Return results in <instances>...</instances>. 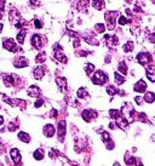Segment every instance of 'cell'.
Instances as JSON below:
<instances>
[{
  "label": "cell",
  "mask_w": 155,
  "mask_h": 166,
  "mask_svg": "<svg viewBox=\"0 0 155 166\" xmlns=\"http://www.w3.org/2000/svg\"><path fill=\"white\" fill-rule=\"evenodd\" d=\"M92 80H94V83H95L96 85H103V84L108 80V77H107V74H106L104 72L97 71V72L94 74V77H92Z\"/></svg>",
  "instance_id": "2"
},
{
  "label": "cell",
  "mask_w": 155,
  "mask_h": 166,
  "mask_svg": "<svg viewBox=\"0 0 155 166\" xmlns=\"http://www.w3.org/2000/svg\"><path fill=\"white\" fill-rule=\"evenodd\" d=\"M10 154H11V158H12V160H13V162H16V164H21V154H19V152H18V149H16V148H12L11 150H10Z\"/></svg>",
  "instance_id": "15"
},
{
  "label": "cell",
  "mask_w": 155,
  "mask_h": 166,
  "mask_svg": "<svg viewBox=\"0 0 155 166\" xmlns=\"http://www.w3.org/2000/svg\"><path fill=\"white\" fill-rule=\"evenodd\" d=\"M115 120H116L118 127H120V128H122V130H126L127 126H129V124H130V121H129L127 119H125L124 116H121V114H120L118 118H115Z\"/></svg>",
  "instance_id": "6"
},
{
  "label": "cell",
  "mask_w": 155,
  "mask_h": 166,
  "mask_svg": "<svg viewBox=\"0 0 155 166\" xmlns=\"http://www.w3.org/2000/svg\"><path fill=\"white\" fill-rule=\"evenodd\" d=\"M95 29H96V32L97 33H104V30H106V27H104V24H102V23H97L96 26H95Z\"/></svg>",
  "instance_id": "33"
},
{
  "label": "cell",
  "mask_w": 155,
  "mask_h": 166,
  "mask_svg": "<svg viewBox=\"0 0 155 166\" xmlns=\"http://www.w3.org/2000/svg\"><path fill=\"white\" fill-rule=\"evenodd\" d=\"M144 99L148 103H153L155 101V93L154 92H147L145 96H144Z\"/></svg>",
  "instance_id": "23"
},
{
  "label": "cell",
  "mask_w": 155,
  "mask_h": 166,
  "mask_svg": "<svg viewBox=\"0 0 155 166\" xmlns=\"http://www.w3.org/2000/svg\"><path fill=\"white\" fill-rule=\"evenodd\" d=\"M51 116H57V110H52V113H51Z\"/></svg>",
  "instance_id": "50"
},
{
  "label": "cell",
  "mask_w": 155,
  "mask_h": 166,
  "mask_svg": "<svg viewBox=\"0 0 155 166\" xmlns=\"http://www.w3.org/2000/svg\"><path fill=\"white\" fill-rule=\"evenodd\" d=\"M136 58H137L138 63L142 64V65H147L148 63L151 62V56H150L149 53H145V52H143V53H138Z\"/></svg>",
  "instance_id": "3"
},
{
  "label": "cell",
  "mask_w": 155,
  "mask_h": 166,
  "mask_svg": "<svg viewBox=\"0 0 155 166\" xmlns=\"http://www.w3.org/2000/svg\"><path fill=\"white\" fill-rule=\"evenodd\" d=\"M59 154H61V153H59L58 150H56V149H52V150L50 152V156H51V158H53V159H55L57 155H59Z\"/></svg>",
  "instance_id": "39"
},
{
  "label": "cell",
  "mask_w": 155,
  "mask_h": 166,
  "mask_svg": "<svg viewBox=\"0 0 155 166\" xmlns=\"http://www.w3.org/2000/svg\"><path fill=\"white\" fill-rule=\"evenodd\" d=\"M15 128H17V125H15L13 122H11V124L9 125V130H10V131H15Z\"/></svg>",
  "instance_id": "44"
},
{
  "label": "cell",
  "mask_w": 155,
  "mask_h": 166,
  "mask_svg": "<svg viewBox=\"0 0 155 166\" xmlns=\"http://www.w3.org/2000/svg\"><path fill=\"white\" fill-rule=\"evenodd\" d=\"M115 83H116L118 85H121V84L125 83V78L121 77L119 73H115Z\"/></svg>",
  "instance_id": "32"
},
{
  "label": "cell",
  "mask_w": 155,
  "mask_h": 166,
  "mask_svg": "<svg viewBox=\"0 0 155 166\" xmlns=\"http://www.w3.org/2000/svg\"><path fill=\"white\" fill-rule=\"evenodd\" d=\"M3 46H4V49H6V50H9L11 52L17 51V46H16V43H15L13 39H6V40H4Z\"/></svg>",
  "instance_id": "5"
},
{
  "label": "cell",
  "mask_w": 155,
  "mask_h": 166,
  "mask_svg": "<svg viewBox=\"0 0 155 166\" xmlns=\"http://www.w3.org/2000/svg\"><path fill=\"white\" fill-rule=\"evenodd\" d=\"M27 93H28V96H30V97H39V96H40V90H39L37 86H30V87L27 90Z\"/></svg>",
  "instance_id": "18"
},
{
  "label": "cell",
  "mask_w": 155,
  "mask_h": 166,
  "mask_svg": "<svg viewBox=\"0 0 155 166\" xmlns=\"http://www.w3.org/2000/svg\"><path fill=\"white\" fill-rule=\"evenodd\" d=\"M32 45L34 46V49H41L43 47V38L39 34H33L32 37Z\"/></svg>",
  "instance_id": "7"
},
{
  "label": "cell",
  "mask_w": 155,
  "mask_h": 166,
  "mask_svg": "<svg viewBox=\"0 0 155 166\" xmlns=\"http://www.w3.org/2000/svg\"><path fill=\"white\" fill-rule=\"evenodd\" d=\"M66 136V121H59L58 124V138L59 141H63Z\"/></svg>",
  "instance_id": "8"
},
{
  "label": "cell",
  "mask_w": 155,
  "mask_h": 166,
  "mask_svg": "<svg viewBox=\"0 0 155 166\" xmlns=\"http://www.w3.org/2000/svg\"><path fill=\"white\" fill-rule=\"evenodd\" d=\"M34 159L35 160H38V161H40V160H43L44 159V150L43 149H38V150H35L34 152Z\"/></svg>",
  "instance_id": "27"
},
{
  "label": "cell",
  "mask_w": 155,
  "mask_h": 166,
  "mask_svg": "<svg viewBox=\"0 0 155 166\" xmlns=\"http://www.w3.org/2000/svg\"><path fill=\"white\" fill-rule=\"evenodd\" d=\"M3 122H4V118L0 115V125H3Z\"/></svg>",
  "instance_id": "51"
},
{
  "label": "cell",
  "mask_w": 155,
  "mask_h": 166,
  "mask_svg": "<svg viewBox=\"0 0 155 166\" xmlns=\"http://www.w3.org/2000/svg\"><path fill=\"white\" fill-rule=\"evenodd\" d=\"M3 101L6 102L7 104L12 106V107H17L19 104V102H21V101H18V99H11V98H9L6 95H3Z\"/></svg>",
  "instance_id": "19"
},
{
  "label": "cell",
  "mask_w": 155,
  "mask_h": 166,
  "mask_svg": "<svg viewBox=\"0 0 155 166\" xmlns=\"http://www.w3.org/2000/svg\"><path fill=\"white\" fill-rule=\"evenodd\" d=\"M3 28H4V24H1V23H0V32L3 30Z\"/></svg>",
  "instance_id": "53"
},
{
  "label": "cell",
  "mask_w": 155,
  "mask_h": 166,
  "mask_svg": "<svg viewBox=\"0 0 155 166\" xmlns=\"http://www.w3.org/2000/svg\"><path fill=\"white\" fill-rule=\"evenodd\" d=\"M28 61L24 58V57H19L18 59H16L15 61V63H13V65L16 68H23V67H28Z\"/></svg>",
  "instance_id": "17"
},
{
  "label": "cell",
  "mask_w": 155,
  "mask_h": 166,
  "mask_svg": "<svg viewBox=\"0 0 155 166\" xmlns=\"http://www.w3.org/2000/svg\"><path fill=\"white\" fill-rule=\"evenodd\" d=\"M94 71H95V65L94 64H86L85 65V72H86V74L91 75L92 73H94Z\"/></svg>",
  "instance_id": "31"
},
{
  "label": "cell",
  "mask_w": 155,
  "mask_h": 166,
  "mask_svg": "<svg viewBox=\"0 0 155 166\" xmlns=\"http://www.w3.org/2000/svg\"><path fill=\"white\" fill-rule=\"evenodd\" d=\"M147 77L151 83H155V65H148L147 67Z\"/></svg>",
  "instance_id": "14"
},
{
  "label": "cell",
  "mask_w": 155,
  "mask_h": 166,
  "mask_svg": "<svg viewBox=\"0 0 155 166\" xmlns=\"http://www.w3.org/2000/svg\"><path fill=\"white\" fill-rule=\"evenodd\" d=\"M115 17H116L115 12L109 11V12L106 14V20L108 22V29H110V30H113L115 28Z\"/></svg>",
  "instance_id": "4"
},
{
  "label": "cell",
  "mask_w": 155,
  "mask_h": 166,
  "mask_svg": "<svg viewBox=\"0 0 155 166\" xmlns=\"http://www.w3.org/2000/svg\"><path fill=\"white\" fill-rule=\"evenodd\" d=\"M85 40H86V41H88V43H91V44H94V45H98V41H97V40H95V39H88V38H85Z\"/></svg>",
  "instance_id": "42"
},
{
  "label": "cell",
  "mask_w": 155,
  "mask_h": 166,
  "mask_svg": "<svg viewBox=\"0 0 155 166\" xmlns=\"http://www.w3.org/2000/svg\"><path fill=\"white\" fill-rule=\"evenodd\" d=\"M97 116V113L95 112V110H84L82 112V119L85 120V121H90L92 118H96Z\"/></svg>",
  "instance_id": "13"
},
{
  "label": "cell",
  "mask_w": 155,
  "mask_h": 166,
  "mask_svg": "<svg viewBox=\"0 0 155 166\" xmlns=\"http://www.w3.org/2000/svg\"><path fill=\"white\" fill-rule=\"evenodd\" d=\"M34 26H35V28H38V29L43 28V24H41V22H40L39 20H35V21H34Z\"/></svg>",
  "instance_id": "41"
},
{
  "label": "cell",
  "mask_w": 155,
  "mask_h": 166,
  "mask_svg": "<svg viewBox=\"0 0 155 166\" xmlns=\"http://www.w3.org/2000/svg\"><path fill=\"white\" fill-rule=\"evenodd\" d=\"M94 8L96 10H102L104 8V0H94Z\"/></svg>",
  "instance_id": "25"
},
{
  "label": "cell",
  "mask_w": 155,
  "mask_h": 166,
  "mask_svg": "<svg viewBox=\"0 0 155 166\" xmlns=\"http://www.w3.org/2000/svg\"><path fill=\"white\" fill-rule=\"evenodd\" d=\"M149 40H150V43L155 44V33H154V34H151V35L149 37Z\"/></svg>",
  "instance_id": "46"
},
{
  "label": "cell",
  "mask_w": 155,
  "mask_h": 166,
  "mask_svg": "<svg viewBox=\"0 0 155 166\" xmlns=\"http://www.w3.org/2000/svg\"><path fill=\"white\" fill-rule=\"evenodd\" d=\"M87 96V92H86V89H84V87H81V89H79L78 90V97L79 98H85Z\"/></svg>",
  "instance_id": "34"
},
{
  "label": "cell",
  "mask_w": 155,
  "mask_h": 166,
  "mask_svg": "<svg viewBox=\"0 0 155 166\" xmlns=\"http://www.w3.org/2000/svg\"><path fill=\"white\" fill-rule=\"evenodd\" d=\"M56 83H57V86H58L59 91L63 92V91L67 90V80H66V78L58 77V78H56Z\"/></svg>",
  "instance_id": "11"
},
{
  "label": "cell",
  "mask_w": 155,
  "mask_h": 166,
  "mask_svg": "<svg viewBox=\"0 0 155 166\" xmlns=\"http://www.w3.org/2000/svg\"><path fill=\"white\" fill-rule=\"evenodd\" d=\"M118 21H119V24H127L129 23V20L126 17H124V16H120Z\"/></svg>",
  "instance_id": "38"
},
{
  "label": "cell",
  "mask_w": 155,
  "mask_h": 166,
  "mask_svg": "<svg viewBox=\"0 0 155 166\" xmlns=\"http://www.w3.org/2000/svg\"><path fill=\"white\" fill-rule=\"evenodd\" d=\"M106 39H108V40H109V41H108V44H109V45L116 46V45L119 44V39H118V37H115V35H114V37H112V38H110L109 35H106Z\"/></svg>",
  "instance_id": "26"
},
{
  "label": "cell",
  "mask_w": 155,
  "mask_h": 166,
  "mask_svg": "<svg viewBox=\"0 0 155 166\" xmlns=\"http://www.w3.org/2000/svg\"><path fill=\"white\" fill-rule=\"evenodd\" d=\"M126 159H127V158H126ZM135 160H136L135 158H131V159H127V160H126V162H127V164H132V165H135V164H137Z\"/></svg>",
  "instance_id": "45"
},
{
  "label": "cell",
  "mask_w": 155,
  "mask_h": 166,
  "mask_svg": "<svg viewBox=\"0 0 155 166\" xmlns=\"http://www.w3.org/2000/svg\"><path fill=\"white\" fill-rule=\"evenodd\" d=\"M55 134H56V128L53 127V125H51V124L45 125V127H44V135L46 137H53Z\"/></svg>",
  "instance_id": "10"
},
{
  "label": "cell",
  "mask_w": 155,
  "mask_h": 166,
  "mask_svg": "<svg viewBox=\"0 0 155 166\" xmlns=\"http://www.w3.org/2000/svg\"><path fill=\"white\" fill-rule=\"evenodd\" d=\"M3 18V15H1V12H0V20H1Z\"/></svg>",
  "instance_id": "54"
},
{
  "label": "cell",
  "mask_w": 155,
  "mask_h": 166,
  "mask_svg": "<svg viewBox=\"0 0 155 166\" xmlns=\"http://www.w3.org/2000/svg\"><path fill=\"white\" fill-rule=\"evenodd\" d=\"M53 57L57 61H59L61 63H67L68 62V58L66 57V55L63 53V50H62V47L58 44H56L53 46Z\"/></svg>",
  "instance_id": "1"
},
{
  "label": "cell",
  "mask_w": 155,
  "mask_h": 166,
  "mask_svg": "<svg viewBox=\"0 0 155 166\" xmlns=\"http://www.w3.org/2000/svg\"><path fill=\"white\" fill-rule=\"evenodd\" d=\"M87 8H88V0H81V2H79V4H78V10L79 11L86 12Z\"/></svg>",
  "instance_id": "22"
},
{
  "label": "cell",
  "mask_w": 155,
  "mask_h": 166,
  "mask_svg": "<svg viewBox=\"0 0 155 166\" xmlns=\"http://www.w3.org/2000/svg\"><path fill=\"white\" fill-rule=\"evenodd\" d=\"M18 138L22 142H25V143H29V141H30V136L28 134H25V132H19V134H18Z\"/></svg>",
  "instance_id": "24"
},
{
  "label": "cell",
  "mask_w": 155,
  "mask_h": 166,
  "mask_svg": "<svg viewBox=\"0 0 155 166\" xmlns=\"http://www.w3.org/2000/svg\"><path fill=\"white\" fill-rule=\"evenodd\" d=\"M25 33H27V30L25 29H22L18 34H17V41L19 43V44H22L23 41H24V39H25Z\"/></svg>",
  "instance_id": "28"
},
{
  "label": "cell",
  "mask_w": 155,
  "mask_h": 166,
  "mask_svg": "<svg viewBox=\"0 0 155 166\" xmlns=\"http://www.w3.org/2000/svg\"><path fill=\"white\" fill-rule=\"evenodd\" d=\"M30 4H32L33 6H34V4H35V6H38V5H39V3L37 2V0H30Z\"/></svg>",
  "instance_id": "48"
},
{
  "label": "cell",
  "mask_w": 155,
  "mask_h": 166,
  "mask_svg": "<svg viewBox=\"0 0 155 166\" xmlns=\"http://www.w3.org/2000/svg\"><path fill=\"white\" fill-rule=\"evenodd\" d=\"M5 9V0H0V12Z\"/></svg>",
  "instance_id": "43"
},
{
  "label": "cell",
  "mask_w": 155,
  "mask_h": 166,
  "mask_svg": "<svg viewBox=\"0 0 155 166\" xmlns=\"http://www.w3.org/2000/svg\"><path fill=\"white\" fill-rule=\"evenodd\" d=\"M133 90H135L136 92H144V91L147 90V84H145L143 80H139V81H137V83L135 84Z\"/></svg>",
  "instance_id": "16"
},
{
  "label": "cell",
  "mask_w": 155,
  "mask_h": 166,
  "mask_svg": "<svg viewBox=\"0 0 155 166\" xmlns=\"http://www.w3.org/2000/svg\"><path fill=\"white\" fill-rule=\"evenodd\" d=\"M21 21V15H19V12L17 11V10H12L11 12H10V22L12 23V24H16V23H18Z\"/></svg>",
  "instance_id": "12"
},
{
  "label": "cell",
  "mask_w": 155,
  "mask_h": 166,
  "mask_svg": "<svg viewBox=\"0 0 155 166\" xmlns=\"http://www.w3.org/2000/svg\"><path fill=\"white\" fill-rule=\"evenodd\" d=\"M43 104H44V101H43V99H38V101L34 103V107H35V108H40Z\"/></svg>",
  "instance_id": "40"
},
{
  "label": "cell",
  "mask_w": 155,
  "mask_h": 166,
  "mask_svg": "<svg viewBox=\"0 0 155 166\" xmlns=\"http://www.w3.org/2000/svg\"><path fill=\"white\" fill-rule=\"evenodd\" d=\"M0 143H1V142H0Z\"/></svg>",
  "instance_id": "55"
},
{
  "label": "cell",
  "mask_w": 155,
  "mask_h": 166,
  "mask_svg": "<svg viewBox=\"0 0 155 166\" xmlns=\"http://www.w3.org/2000/svg\"><path fill=\"white\" fill-rule=\"evenodd\" d=\"M109 127H110V128H114V124H113V122H110V124H109Z\"/></svg>",
  "instance_id": "52"
},
{
  "label": "cell",
  "mask_w": 155,
  "mask_h": 166,
  "mask_svg": "<svg viewBox=\"0 0 155 166\" xmlns=\"http://www.w3.org/2000/svg\"><path fill=\"white\" fill-rule=\"evenodd\" d=\"M119 71L121 72V74H122V75H125V74L127 73V65H126V63L121 62V63L119 64Z\"/></svg>",
  "instance_id": "30"
},
{
  "label": "cell",
  "mask_w": 155,
  "mask_h": 166,
  "mask_svg": "<svg viewBox=\"0 0 155 166\" xmlns=\"http://www.w3.org/2000/svg\"><path fill=\"white\" fill-rule=\"evenodd\" d=\"M107 92H108V95H110V96H114V95H116V92H119L114 86H108L107 87Z\"/></svg>",
  "instance_id": "36"
},
{
  "label": "cell",
  "mask_w": 155,
  "mask_h": 166,
  "mask_svg": "<svg viewBox=\"0 0 155 166\" xmlns=\"http://www.w3.org/2000/svg\"><path fill=\"white\" fill-rule=\"evenodd\" d=\"M132 50H133V44H132L131 41L126 43L125 46H124V51H125V52H130V51H132Z\"/></svg>",
  "instance_id": "35"
},
{
  "label": "cell",
  "mask_w": 155,
  "mask_h": 166,
  "mask_svg": "<svg viewBox=\"0 0 155 166\" xmlns=\"http://www.w3.org/2000/svg\"><path fill=\"white\" fill-rule=\"evenodd\" d=\"M45 59H46V53H45V52H41V53H39V55L35 57V62H37V63H44Z\"/></svg>",
  "instance_id": "29"
},
{
  "label": "cell",
  "mask_w": 155,
  "mask_h": 166,
  "mask_svg": "<svg viewBox=\"0 0 155 166\" xmlns=\"http://www.w3.org/2000/svg\"><path fill=\"white\" fill-rule=\"evenodd\" d=\"M109 114H110V116H112L113 119H115V118H118V116L121 114V112H119V110H116V109H112V110L109 112Z\"/></svg>",
  "instance_id": "37"
},
{
  "label": "cell",
  "mask_w": 155,
  "mask_h": 166,
  "mask_svg": "<svg viewBox=\"0 0 155 166\" xmlns=\"http://www.w3.org/2000/svg\"><path fill=\"white\" fill-rule=\"evenodd\" d=\"M79 53H80L81 56H87L90 52H87V51H81V52H79Z\"/></svg>",
  "instance_id": "49"
},
{
  "label": "cell",
  "mask_w": 155,
  "mask_h": 166,
  "mask_svg": "<svg viewBox=\"0 0 155 166\" xmlns=\"http://www.w3.org/2000/svg\"><path fill=\"white\" fill-rule=\"evenodd\" d=\"M135 101L137 102V104H142V103H143V102H142L143 99H142L141 97H136V98H135Z\"/></svg>",
  "instance_id": "47"
},
{
  "label": "cell",
  "mask_w": 155,
  "mask_h": 166,
  "mask_svg": "<svg viewBox=\"0 0 155 166\" xmlns=\"http://www.w3.org/2000/svg\"><path fill=\"white\" fill-rule=\"evenodd\" d=\"M102 141L107 144V148L108 149H113L114 148V143L112 142L110 135L108 134V132H102Z\"/></svg>",
  "instance_id": "9"
},
{
  "label": "cell",
  "mask_w": 155,
  "mask_h": 166,
  "mask_svg": "<svg viewBox=\"0 0 155 166\" xmlns=\"http://www.w3.org/2000/svg\"><path fill=\"white\" fill-rule=\"evenodd\" d=\"M44 74H45V69L43 67H38V68L34 69V78L35 79H38V80L43 79L44 78Z\"/></svg>",
  "instance_id": "20"
},
{
  "label": "cell",
  "mask_w": 155,
  "mask_h": 166,
  "mask_svg": "<svg viewBox=\"0 0 155 166\" xmlns=\"http://www.w3.org/2000/svg\"><path fill=\"white\" fill-rule=\"evenodd\" d=\"M3 79H4V84H5L6 86H12L13 83H15V75H9V74H6V75H3Z\"/></svg>",
  "instance_id": "21"
}]
</instances>
